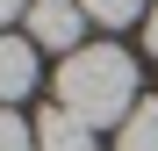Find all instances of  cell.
<instances>
[{"label":"cell","mask_w":158,"mask_h":151,"mask_svg":"<svg viewBox=\"0 0 158 151\" xmlns=\"http://www.w3.org/2000/svg\"><path fill=\"white\" fill-rule=\"evenodd\" d=\"M58 108H72L86 130H101V122H129V108H137V58H129L122 43H86L72 50V58L58 65Z\"/></svg>","instance_id":"1"},{"label":"cell","mask_w":158,"mask_h":151,"mask_svg":"<svg viewBox=\"0 0 158 151\" xmlns=\"http://www.w3.org/2000/svg\"><path fill=\"white\" fill-rule=\"evenodd\" d=\"M86 36V7H79V0H29V43L36 50H86L79 43Z\"/></svg>","instance_id":"2"},{"label":"cell","mask_w":158,"mask_h":151,"mask_svg":"<svg viewBox=\"0 0 158 151\" xmlns=\"http://www.w3.org/2000/svg\"><path fill=\"white\" fill-rule=\"evenodd\" d=\"M29 86H36V43L29 36H0V108L22 101Z\"/></svg>","instance_id":"3"},{"label":"cell","mask_w":158,"mask_h":151,"mask_svg":"<svg viewBox=\"0 0 158 151\" xmlns=\"http://www.w3.org/2000/svg\"><path fill=\"white\" fill-rule=\"evenodd\" d=\"M36 151H94V130L72 108H43L36 115Z\"/></svg>","instance_id":"4"},{"label":"cell","mask_w":158,"mask_h":151,"mask_svg":"<svg viewBox=\"0 0 158 151\" xmlns=\"http://www.w3.org/2000/svg\"><path fill=\"white\" fill-rule=\"evenodd\" d=\"M115 151H158V101H137L129 122L115 130Z\"/></svg>","instance_id":"5"},{"label":"cell","mask_w":158,"mask_h":151,"mask_svg":"<svg viewBox=\"0 0 158 151\" xmlns=\"http://www.w3.org/2000/svg\"><path fill=\"white\" fill-rule=\"evenodd\" d=\"M86 7V22H108V29H122V22H137V15H151L144 0H79Z\"/></svg>","instance_id":"6"},{"label":"cell","mask_w":158,"mask_h":151,"mask_svg":"<svg viewBox=\"0 0 158 151\" xmlns=\"http://www.w3.org/2000/svg\"><path fill=\"white\" fill-rule=\"evenodd\" d=\"M0 151H36V130H29L15 108H0Z\"/></svg>","instance_id":"7"},{"label":"cell","mask_w":158,"mask_h":151,"mask_svg":"<svg viewBox=\"0 0 158 151\" xmlns=\"http://www.w3.org/2000/svg\"><path fill=\"white\" fill-rule=\"evenodd\" d=\"M144 50H158V0H151V15H144Z\"/></svg>","instance_id":"8"},{"label":"cell","mask_w":158,"mask_h":151,"mask_svg":"<svg viewBox=\"0 0 158 151\" xmlns=\"http://www.w3.org/2000/svg\"><path fill=\"white\" fill-rule=\"evenodd\" d=\"M15 15H29V0H0V22H15Z\"/></svg>","instance_id":"9"}]
</instances>
